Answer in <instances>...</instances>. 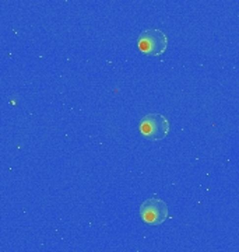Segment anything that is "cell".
I'll return each instance as SVG.
<instances>
[{
    "label": "cell",
    "instance_id": "obj_1",
    "mask_svg": "<svg viewBox=\"0 0 239 252\" xmlns=\"http://www.w3.org/2000/svg\"><path fill=\"white\" fill-rule=\"evenodd\" d=\"M169 121L162 114L151 112L142 118L139 124V130L143 137L151 142H158L165 139L169 133Z\"/></svg>",
    "mask_w": 239,
    "mask_h": 252
},
{
    "label": "cell",
    "instance_id": "obj_2",
    "mask_svg": "<svg viewBox=\"0 0 239 252\" xmlns=\"http://www.w3.org/2000/svg\"><path fill=\"white\" fill-rule=\"evenodd\" d=\"M167 46H168V38L164 31L157 28L146 30L137 38L139 51L147 56H161L167 51Z\"/></svg>",
    "mask_w": 239,
    "mask_h": 252
},
{
    "label": "cell",
    "instance_id": "obj_3",
    "mask_svg": "<svg viewBox=\"0 0 239 252\" xmlns=\"http://www.w3.org/2000/svg\"><path fill=\"white\" fill-rule=\"evenodd\" d=\"M168 206L159 198L144 200L140 206V217L144 223L150 225H161L168 219Z\"/></svg>",
    "mask_w": 239,
    "mask_h": 252
}]
</instances>
